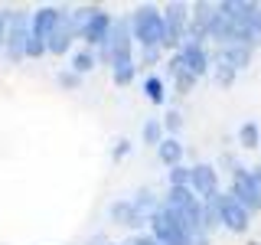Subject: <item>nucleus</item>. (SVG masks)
Wrapping results in <instances>:
<instances>
[{"mask_svg":"<svg viewBox=\"0 0 261 245\" xmlns=\"http://www.w3.org/2000/svg\"><path fill=\"white\" fill-rule=\"evenodd\" d=\"M98 62L111 65V69H121V65H134V36H130V23L127 20H114L111 33L101 46L95 49Z\"/></svg>","mask_w":261,"mask_h":245,"instance_id":"nucleus-1","label":"nucleus"},{"mask_svg":"<svg viewBox=\"0 0 261 245\" xmlns=\"http://www.w3.org/2000/svg\"><path fill=\"white\" fill-rule=\"evenodd\" d=\"M130 36L141 49H163V13L153 4H141L130 13Z\"/></svg>","mask_w":261,"mask_h":245,"instance_id":"nucleus-2","label":"nucleus"},{"mask_svg":"<svg viewBox=\"0 0 261 245\" xmlns=\"http://www.w3.org/2000/svg\"><path fill=\"white\" fill-rule=\"evenodd\" d=\"M147 226H150V235L160 245H193L196 242V232L176 216V212H170L163 203L157 206V212L147 219Z\"/></svg>","mask_w":261,"mask_h":245,"instance_id":"nucleus-3","label":"nucleus"},{"mask_svg":"<svg viewBox=\"0 0 261 245\" xmlns=\"http://www.w3.org/2000/svg\"><path fill=\"white\" fill-rule=\"evenodd\" d=\"M75 20H79V39L85 43V49H98L108 39L114 16L105 7H79Z\"/></svg>","mask_w":261,"mask_h":245,"instance_id":"nucleus-4","label":"nucleus"},{"mask_svg":"<svg viewBox=\"0 0 261 245\" xmlns=\"http://www.w3.org/2000/svg\"><path fill=\"white\" fill-rule=\"evenodd\" d=\"M160 203L170 212H176V216L183 219L196 235H202V200L190 190V186H170L167 196H163Z\"/></svg>","mask_w":261,"mask_h":245,"instance_id":"nucleus-5","label":"nucleus"},{"mask_svg":"<svg viewBox=\"0 0 261 245\" xmlns=\"http://www.w3.org/2000/svg\"><path fill=\"white\" fill-rule=\"evenodd\" d=\"M27 39H30V13L10 10V16H7V43H4L7 62L16 65V62L27 59Z\"/></svg>","mask_w":261,"mask_h":245,"instance_id":"nucleus-6","label":"nucleus"},{"mask_svg":"<svg viewBox=\"0 0 261 245\" xmlns=\"http://www.w3.org/2000/svg\"><path fill=\"white\" fill-rule=\"evenodd\" d=\"M163 49H176L186 39V27H190V4H167L163 7Z\"/></svg>","mask_w":261,"mask_h":245,"instance_id":"nucleus-7","label":"nucleus"},{"mask_svg":"<svg viewBox=\"0 0 261 245\" xmlns=\"http://www.w3.org/2000/svg\"><path fill=\"white\" fill-rule=\"evenodd\" d=\"M228 193H232L248 212H261V186L251 180V174H248L245 163L232 174V186H228Z\"/></svg>","mask_w":261,"mask_h":245,"instance_id":"nucleus-8","label":"nucleus"},{"mask_svg":"<svg viewBox=\"0 0 261 245\" xmlns=\"http://www.w3.org/2000/svg\"><path fill=\"white\" fill-rule=\"evenodd\" d=\"M79 39V20H75V10H62L59 23H56L53 36H49L46 43V53L49 56H65L69 53V46Z\"/></svg>","mask_w":261,"mask_h":245,"instance_id":"nucleus-9","label":"nucleus"},{"mask_svg":"<svg viewBox=\"0 0 261 245\" xmlns=\"http://www.w3.org/2000/svg\"><path fill=\"white\" fill-rule=\"evenodd\" d=\"M219 219H222V229H228V232H235V235H242L245 229L251 226V212L245 209L232 193H219Z\"/></svg>","mask_w":261,"mask_h":245,"instance_id":"nucleus-10","label":"nucleus"},{"mask_svg":"<svg viewBox=\"0 0 261 245\" xmlns=\"http://www.w3.org/2000/svg\"><path fill=\"white\" fill-rule=\"evenodd\" d=\"M176 53H179V59L186 62V69H190L196 79H202V76H206V72L212 69V59H209L206 43H196V39L186 36V39H183V46H179Z\"/></svg>","mask_w":261,"mask_h":245,"instance_id":"nucleus-11","label":"nucleus"},{"mask_svg":"<svg viewBox=\"0 0 261 245\" xmlns=\"http://www.w3.org/2000/svg\"><path fill=\"white\" fill-rule=\"evenodd\" d=\"M190 190L199 200L216 196L219 193V167H212V163H196V167H190Z\"/></svg>","mask_w":261,"mask_h":245,"instance_id":"nucleus-12","label":"nucleus"},{"mask_svg":"<svg viewBox=\"0 0 261 245\" xmlns=\"http://www.w3.org/2000/svg\"><path fill=\"white\" fill-rule=\"evenodd\" d=\"M212 16H216V4H206V0L193 4L190 7V27H186V36L196 39V43H206L209 27H212Z\"/></svg>","mask_w":261,"mask_h":245,"instance_id":"nucleus-13","label":"nucleus"},{"mask_svg":"<svg viewBox=\"0 0 261 245\" xmlns=\"http://www.w3.org/2000/svg\"><path fill=\"white\" fill-rule=\"evenodd\" d=\"M108 219L114 226H124V229H141V226H147V216L141 209L130 203V196L127 200H114L111 206H108Z\"/></svg>","mask_w":261,"mask_h":245,"instance_id":"nucleus-14","label":"nucleus"},{"mask_svg":"<svg viewBox=\"0 0 261 245\" xmlns=\"http://www.w3.org/2000/svg\"><path fill=\"white\" fill-rule=\"evenodd\" d=\"M209 59L212 62H225L228 69L242 72V69L251 65V49L248 46H219L216 53H209Z\"/></svg>","mask_w":261,"mask_h":245,"instance_id":"nucleus-15","label":"nucleus"},{"mask_svg":"<svg viewBox=\"0 0 261 245\" xmlns=\"http://www.w3.org/2000/svg\"><path fill=\"white\" fill-rule=\"evenodd\" d=\"M167 72L173 76V82H176V92H179V95H190L193 88H196V82H199V79H196L190 69H186V62L179 59V53H170V59H167Z\"/></svg>","mask_w":261,"mask_h":245,"instance_id":"nucleus-16","label":"nucleus"},{"mask_svg":"<svg viewBox=\"0 0 261 245\" xmlns=\"http://www.w3.org/2000/svg\"><path fill=\"white\" fill-rule=\"evenodd\" d=\"M183 154L186 147L179 144V137H163V141L157 144V157L163 167H176V163H183Z\"/></svg>","mask_w":261,"mask_h":245,"instance_id":"nucleus-17","label":"nucleus"},{"mask_svg":"<svg viewBox=\"0 0 261 245\" xmlns=\"http://www.w3.org/2000/svg\"><path fill=\"white\" fill-rule=\"evenodd\" d=\"M219 193L209 196V200H202V235H206V239L216 232V229H222V219H219Z\"/></svg>","mask_w":261,"mask_h":245,"instance_id":"nucleus-18","label":"nucleus"},{"mask_svg":"<svg viewBox=\"0 0 261 245\" xmlns=\"http://www.w3.org/2000/svg\"><path fill=\"white\" fill-rule=\"evenodd\" d=\"M75 76H88V72H95L98 69V56H95V49H85L82 46L79 53H72V65H69Z\"/></svg>","mask_w":261,"mask_h":245,"instance_id":"nucleus-19","label":"nucleus"},{"mask_svg":"<svg viewBox=\"0 0 261 245\" xmlns=\"http://www.w3.org/2000/svg\"><path fill=\"white\" fill-rule=\"evenodd\" d=\"M239 147H242V151H255V147H261L258 121H245V125L239 128Z\"/></svg>","mask_w":261,"mask_h":245,"instance_id":"nucleus-20","label":"nucleus"},{"mask_svg":"<svg viewBox=\"0 0 261 245\" xmlns=\"http://www.w3.org/2000/svg\"><path fill=\"white\" fill-rule=\"evenodd\" d=\"M144 95H147L150 105H163L167 102V85H163V79L160 76H147L144 79Z\"/></svg>","mask_w":261,"mask_h":245,"instance_id":"nucleus-21","label":"nucleus"},{"mask_svg":"<svg viewBox=\"0 0 261 245\" xmlns=\"http://www.w3.org/2000/svg\"><path fill=\"white\" fill-rule=\"evenodd\" d=\"M130 203H134L147 219H150L153 212H157V206H160V200H157V193H153V190H137L134 196H130Z\"/></svg>","mask_w":261,"mask_h":245,"instance_id":"nucleus-22","label":"nucleus"},{"mask_svg":"<svg viewBox=\"0 0 261 245\" xmlns=\"http://www.w3.org/2000/svg\"><path fill=\"white\" fill-rule=\"evenodd\" d=\"M141 137H144V144L157 147V144L163 141V125H160V118H147L144 128H141Z\"/></svg>","mask_w":261,"mask_h":245,"instance_id":"nucleus-23","label":"nucleus"},{"mask_svg":"<svg viewBox=\"0 0 261 245\" xmlns=\"http://www.w3.org/2000/svg\"><path fill=\"white\" fill-rule=\"evenodd\" d=\"M212 76H216V85L219 88H232L235 85V76H239V72H235V69H228V65L225 62H212Z\"/></svg>","mask_w":261,"mask_h":245,"instance_id":"nucleus-24","label":"nucleus"},{"mask_svg":"<svg viewBox=\"0 0 261 245\" xmlns=\"http://www.w3.org/2000/svg\"><path fill=\"white\" fill-rule=\"evenodd\" d=\"M160 125H163V131H167L170 137H176L179 131H183V114H179L176 108H170L167 114H163V121H160Z\"/></svg>","mask_w":261,"mask_h":245,"instance_id":"nucleus-25","label":"nucleus"},{"mask_svg":"<svg viewBox=\"0 0 261 245\" xmlns=\"http://www.w3.org/2000/svg\"><path fill=\"white\" fill-rule=\"evenodd\" d=\"M167 183H170V186H190V167H186V163L170 167V170H167Z\"/></svg>","mask_w":261,"mask_h":245,"instance_id":"nucleus-26","label":"nucleus"},{"mask_svg":"<svg viewBox=\"0 0 261 245\" xmlns=\"http://www.w3.org/2000/svg\"><path fill=\"white\" fill-rule=\"evenodd\" d=\"M56 82H59V88H65V92H79L82 88V76H75L72 69H62L59 76H56Z\"/></svg>","mask_w":261,"mask_h":245,"instance_id":"nucleus-27","label":"nucleus"},{"mask_svg":"<svg viewBox=\"0 0 261 245\" xmlns=\"http://www.w3.org/2000/svg\"><path fill=\"white\" fill-rule=\"evenodd\" d=\"M160 56H163V49H141V59H137V69H147V65H157L160 62Z\"/></svg>","mask_w":261,"mask_h":245,"instance_id":"nucleus-28","label":"nucleus"},{"mask_svg":"<svg viewBox=\"0 0 261 245\" xmlns=\"http://www.w3.org/2000/svg\"><path fill=\"white\" fill-rule=\"evenodd\" d=\"M127 154H130V141H127V137H118V141H114V147H111V160L118 163V160H124Z\"/></svg>","mask_w":261,"mask_h":245,"instance_id":"nucleus-29","label":"nucleus"},{"mask_svg":"<svg viewBox=\"0 0 261 245\" xmlns=\"http://www.w3.org/2000/svg\"><path fill=\"white\" fill-rule=\"evenodd\" d=\"M7 16H10V7L0 10V49H4V43H7Z\"/></svg>","mask_w":261,"mask_h":245,"instance_id":"nucleus-30","label":"nucleus"},{"mask_svg":"<svg viewBox=\"0 0 261 245\" xmlns=\"http://www.w3.org/2000/svg\"><path fill=\"white\" fill-rule=\"evenodd\" d=\"M127 245H160V242L153 239V235H147V232H141V235H134V239H130Z\"/></svg>","mask_w":261,"mask_h":245,"instance_id":"nucleus-31","label":"nucleus"},{"mask_svg":"<svg viewBox=\"0 0 261 245\" xmlns=\"http://www.w3.org/2000/svg\"><path fill=\"white\" fill-rule=\"evenodd\" d=\"M193 245H209V239H206V235H196V242Z\"/></svg>","mask_w":261,"mask_h":245,"instance_id":"nucleus-32","label":"nucleus"},{"mask_svg":"<svg viewBox=\"0 0 261 245\" xmlns=\"http://www.w3.org/2000/svg\"><path fill=\"white\" fill-rule=\"evenodd\" d=\"M251 245H261V242H251Z\"/></svg>","mask_w":261,"mask_h":245,"instance_id":"nucleus-33","label":"nucleus"}]
</instances>
